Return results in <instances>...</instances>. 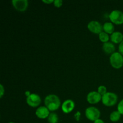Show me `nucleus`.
Instances as JSON below:
<instances>
[{"label": "nucleus", "mask_w": 123, "mask_h": 123, "mask_svg": "<svg viewBox=\"0 0 123 123\" xmlns=\"http://www.w3.org/2000/svg\"><path fill=\"white\" fill-rule=\"evenodd\" d=\"M111 65L116 69L121 68L123 66V56L120 52H115L111 55Z\"/></svg>", "instance_id": "3"}, {"label": "nucleus", "mask_w": 123, "mask_h": 123, "mask_svg": "<svg viewBox=\"0 0 123 123\" xmlns=\"http://www.w3.org/2000/svg\"><path fill=\"white\" fill-rule=\"evenodd\" d=\"M25 95H26V97H28V96H30V95L31 94V93H30V91H26V92H25Z\"/></svg>", "instance_id": "26"}, {"label": "nucleus", "mask_w": 123, "mask_h": 123, "mask_svg": "<svg viewBox=\"0 0 123 123\" xmlns=\"http://www.w3.org/2000/svg\"><path fill=\"white\" fill-rule=\"evenodd\" d=\"M62 3H63V2H62V0H55L54 2V6L58 8L61 7L62 6Z\"/></svg>", "instance_id": "20"}, {"label": "nucleus", "mask_w": 123, "mask_h": 123, "mask_svg": "<svg viewBox=\"0 0 123 123\" xmlns=\"http://www.w3.org/2000/svg\"><path fill=\"white\" fill-rule=\"evenodd\" d=\"M117 110L121 114V115H123V99L121 100L118 105Z\"/></svg>", "instance_id": "19"}, {"label": "nucleus", "mask_w": 123, "mask_h": 123, "mask_svg": "<svg viewBox=\"0 0 123 123\" xmlns=\"http://www.w3.org/2000/svg\"><path fill=\"white\" fill-rule=\"evenodd\" d=\"M118 101V96L115 93L107 92L102 97V102L105 106L108 107L113 106Z\"/></svg>", "instance_id": "2"}, {"label": "nucleus", "mask_w": 123, "mask_h": 123, "mask_svg": "<svg viewBox=\"0 0 123 123\" xmlns=\"http://www.w3.org/2000/svg\"><path fill=\"white\" fill-rule=\"evenodd\" d=\"M12 2L14 8L19 12H25L28 6L27 0H13Z\"/></svg>", "instance_id": "8"}, {"label": "nucleus", "mask_w": 123, "mask_h": 123, "mask_svg": "<svg viewBox=\"0 0 123 123\" xmlns=\"http://www.w3.org/2000/svg\"><path fill=\"white\" fill-rule=\"evenodd\" d=\"M99 40L103 43H106L108 42L109 40V36L107 33L105 32H102L99 35H98Z\"/></svg>", "instance_id": "17"}, {"label": "nucleus", "mask_w": 123, "mask_h": 123, "mask_svg": "<svg viewBox=\"0 0 123 123\" xmlns=\"http://www.w3.org/2000/svg\"><path fill=\"white\" fill-rule=\"evenodd\" d=\"M42 2H44V3H46V4H51V3H54V1H53V0H43L42 1Z\"/></svg>", "instance_id": "24"}, {"label": "nucleus", "mask_w": 123, "mask_h": 123, "mask_svg": "<svg viewBox=\"0 0 123 123\" xmlns=\"http://www.w3.org/2000/svg\"><path fill=\"white\" fill-rule=\"evenodd\" d=\"M45 106L50 111L57 110L61 106V100L60 98L55 94H49L44 98Z\"/></svg>", "instance_id": "1"}, {"label": "nucleus", "mask_w": 123, "mask_h": 123, "mask_svg": "<svg viewBox=\"0 0 123 123\" xmlns=\"http://www.w3.org/2000/svg\"><path fill=\"white\" fill-rule=\"evenodd\" d=\"M0 91H1V96H0V98H2L4 96V94L5 92V90L4 88L3 85L2 84L0 85Z\"/></svg>", "instance_id": "22"}, {"label": "nucleus", "mask_w": 123, "mask_h": 123, "mask_svg": "<svg viewBox=\"0 0 123 123\" xmlns=\"http://www.w3.org/2000/svg\"><path fill=\"white\" fill-rule=\"evenodd\" d=\"M42 99L39 95L32 93L30 96L26 97V103L32 108H36L40 105Z\"/></svg>", "instance_id": "6"}, {"label": "nucleus", "mask_w": 123, "mask_h": 123, "mask_svg": "<svg viewBox=\"0 0 123 123\" xmlns=\"http://www.w3.org/2000/svg\"><path fill=\"white\" fill-rule=\"evenodd\" d=\"M118 50H119V52H120L121 55H123V42L120 43V45H119Z\"/></svg>", "instance_id": "23"}, {"label": "nucleus", "mask_w": 123, "mask_h": 123, "mask_svg": "<svg viewBox=\"0 0 123 123\" xmlns=\"http://www.w3.org/2000/svg\"><path fill=\"white\" fill-rule=\"evenodd\" d=\"M50 111L46 106H40L37 109L36 111V115L38 118L46 119L49 117Z\"/></svg>", "instance_id": "11"}, {"label": "nucleus", "mask_w": 123, "mask_h": 123, "mask_svg": "<svg viewBox=\"0 0 123 123\" xmlns=\"http://www.w3.org/2000/svg\"><path fill=\"white\" fill-rule=\"evenodd\" d=\"M121 114L118 111H116L112 112L110 114L109 118H110L111 121L112 122H117L121 118Z\"/></svg>", "instance_id": "15"}, {"label": "nucleus", "mask_w": 123, "mask_h": 123, "mask_svg": "<svg viewBox=\"0 0 123 123\" xmlns=\"http://www.w3.org/2000/svg\"><path fill=\"white\" fill-rule=\"evenodd\" d=\"M111 40L112 43L118 44L121 43L123 40V34L121 32L115 31L111 35Z\"/></svg>", "instance_id": "13"}, {"label": "nucleus", "mask_w": 123, "mask_h": 123, "mask_svg": "<svg viewBox=\"0 0 123 123\" xmlns=\"http://www.w3.org/2000/svg\"><path fill=\"white\" fill-rule=\"evenodd\" d=\"M88 29L91 31V32L94 34H98L103 32V26L102 24L98 21L96 20H92V21L90 22L88 24Z\"/></svg>", "instance_id": "7"}, {"label": "nucleus", "mask_w": 123, "mask_h": 123, "mask_svg": "<svg viewBox=\"0 0 123 123\" xmlns=\"http://www.w3.org/2000/svg\"><path fill=\"white\" fill-rule=\"evenodd\" d=\"M13 123V122H10V123Z\"/></svg>", "instance_id": "27"}, {"label": "nucleus", "mask_w": 123, "mask_h": 123, "mask_svg": "<svg viewBox=\"0 0 123 123\" xmlns=\"http://www.w3.org/2000/svg\"><path fill=\"white\" fill-rule=\"evenodd\" d=\"M97 92L100 94L102 96H103V95L105 94L107 92V88L104 85H100V86H98V90H97Z\"/></svg>", "instance_id": "18"}, {"label": "nucleus", "mask_w": 123, "mask_h": 123, "mask_svg": "<svg viewBox=\"0 0 123 123\" xmlns=\"http://www.w3.org/2000/svg\"><path fill=\"white\" fill-rule=\"evenodd\" d=\"M85 116L91 121H95L100 118V112L97 108L94 106L89 107L85 110Z\"/></svg>", "instance_id": "4"}, {"label": "nucleus", "mask_w": 123, "mask_h": 123, "mask_svg": "<svg viewBox=\"0 0 123 123\" xmlns=\"http://www.w3.org/2000/svg\"><path fill=\"white\" fill-rule=\"evenodd\" d=\"M102 96L96 91H91L86 96V100L90 104H96L100 102V101L102 100Z\"/></svg>", "instance_id": "9"}, {"label": "nucleus", "mask_w": 123, "mask_h": 123, "mask_svg": "<svg viewBox=\"0 0 123 123\" xmlns=\"http://www.w3.org/2000/svg\"><path fill=\"white\" fill-rule=\"evenodd\" d=\"M48 122L49 123H58V116L56 113L51 112L49 114L48 118Z\"/></svg>", "instance_id": "16"}, {"label": "nucleus", "mask_w": 123, "mask_h": 123, "mask_svg": "<svg viewBox=\"0 0 123 123\" xmlns=\"http://www.w3.org/2000/svg\"><path fill=\"white\" fill-rule=\"evenodd\" d=\"M75 104L72 100L68 99L65 100L61 105V109L64 114H69L74 109Z\"/></svg>", "instance_id": "10"}, {"label": "nucleus", "mask_w": 123, "mask_h": 123, "mask_svg": "<svg viewBox=\"0 0 123 123\" xmlns=\"http://www.w3.org/2000/svg\"><path fill=\"white\" fill-rule=\"evenodd\" d=\"M103 29L105 32L108 34H112L114 32L115 27L112 22H105L103 25Z\"/></svg>", "instance_id": "14"}, {"label": "nucleus", "mask_w": 123, "mask_h": 123, "mask_svg": "<svg viewBox=\"0 0 123 123\" xmlns=\"http://www.w3.org/2000/svg\"><path fill=\"white\" fill-rule=\"evenodd\" d=\"M109 19L112 24L116 25L123 24V12L118 10H114L109 14Z\"/></svg>", "instance_id": "5"}, {"label": "nucleus", "mask_w": 123, "mask_h": 123, "mask_svg": "<svg viewBox=\"0 0 123 123\" xmlns=\"http://www.w3.org/2000/svg\"><path fill=\"white\" fill-rule=\"evenodd\" d=\"M74 118L75 120H76L77 121H79V120H80V112L79 111H78L74 115Z\"/></svg>", "instance_id": "21"}, {"label": "nucleus", "mask_w": 123, "mask_h": 123, "mask_svg": "<svg viewBox=\"0 0 123 123\" xmlns=\"http://www.w3.org/2000/svg\"><path fill=\"white\" fill-rule=\"evenodd\" d=\"M102 49L104 52L106 54H112L115 52V47L114 43L111 42H106L103 43Z\"/></svg>", "instance_id": "12"}, {"label": "nucleus", "mask_w": 123, "mask_h": 123, "mask_svg": "<svg viewBox=\"0 0 123 123\" xmlns=\"http://www.w3.org/2000/svg\"><path fill=\"white\" fill-rule=\"evenodd\" d=\"M94 123H105L104 121L102 120V119H98V120H96L95 121H94Z\"/></svg>", "instance_id": "25"}]
</instances>
